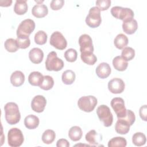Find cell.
I'll return each instance as SVG.
<instances>
[{
  "label": "cell",
  "instance_id": "6da1fadb",
  "mask_svg": "<svg viewBox=\"0 0 147 147\" xmlns=\"http://www.w3.org/2000/svg\"><path fill=\"white\" fill-rule=\"evenodd\" d=\"M5 119L10 125H15L20 121L21 114L18 105L14 102H8L4 106Z\"/></svg>",
  "mask_w": 147,
  "mask_h": 147
},
{
  "label": "cell",
  "instance_id": "7a4b0ae2",
  "mask_svg": "<svg viewBox=\"0 0 147 147\" xmlns=\"http://www.w3.org/2000/svg\"><path fill=\"white\" fill-rule=\"evenodd\" d=\"M63 67V61L57 57V53L55 52L52 51L48 53L45 61V67L48 71H59L61 70Z\"/></svg>",
  "mask_w": 147,
  "mask_h": 147
},
{
  "label": "cell",
  "instance_id": "3957f363",
  "mask_svg": "<svg viewBox=\"0 0 147 147\" xmlns=\"http://www.w3.org/2000/svg\"><path fill=\"white\" fill-rule=\"evenodd\" d=\"M111 14L114 17L117 19L121 20L123 22L133 20L134 16V12L131 9L121 6L113 7L111 9Z\"/></svg>",
  "mask_w": 147,
  "mask_h": 147
},
{
  "label": "cell",
  "instance_id": "277c9868",
  "mask_svg": "<svg viewBox=\"0 0 147 147\" xmlns=\"http://www.w3.org/2000/svg\"><path fill=\"white\" fill-rule=\"evenodd\" d=\"M35 29V22L31 19L23 20L17 30V37H29Z\"/></svg>",
  "mask_w": 147,
  "mask_h": 147
},
{
  "label": "cell",
  "instance_id": "5b68a950",
  "mask_svg": "<svg viewBox=\"0 0 147 147\" xmlns=\"http://www.w3.org/2000/svg\"><path fill=\"white\" fill-rule=\"evenodd\" d=\"M24 138L21 130L17 127L10 129L7 133V141L9 146L18 147L24 142Z\"/></svg>",
  "mask_w": 147,
  "mask_h": 147
},
{
  "label": "cell",
  "instance_id": "8992f818",
  "mask_svg": "<svg viewBox=\"0 0 147 147\" xmlns=\"http://www.w3.org/2000/svg\"><path fill=\"white\" fill-rule=\"evenodd\" d=\"M101 22L102 18L100 9L96 6L91 7L86 18V24L90 28H95L100 25Z\"/></svg>",
  "mask_w": 147,
  "mask_h": 147
},
{
  "label": "cell",
  "instance_id": "52a82bcc",
  "mask_svg": "<svg viewBox=\"0 0 147 147\" xmlns=\"http://www.w3.org/2000/svg\"><path fill=\"white\" fill-rule=\"evenodd\" d=\"M97 103V99L94 96H84L80 98L78 100V106L81 110L90 113L94 110Z\"/></svg>",
  "mask_w": 147,
  "mask_h": 147
},
{
  "label": "cell",
  "instance_id": "ba28073f",
  "mask_svg": "<svg viewBox=\"0 0 147 147\" xmlns=\"http://www.w3.org/2000/svg\"><path fill=\"white\" fill-rule=\"evenodd\" d=\"M96 114L105 126H110L113 122V116L110 108L105 105H100L96 109Z\"/></svg>",
  "mask_w": 147,
  "mask_h": 147
},
{
  "label": "cell",
  "instance_id": "9c48e42d",
  "mask_svg": "<svg viewBox=\"0 0 147 147\" xmlns=\"http://www.w3.org/2000/svg\"><path fill=\"white\" fill-rule=\"evenodd\" d=\"M79 44L81 53H93L94 46L92 40L89 35L87 34L81 35L79 38Z\"/></svg>",
  "mask_w": 147,
  "mask_h": 147
},
{
  "label": "cell",
  "instance_id": "30bf717a",
  "mask_svg": "<svg viewBox=\"0 0 147 147\" xmlns=\"http://www.w3.org/2000/svg\"><path fill=\"white\" fill-rule=\"evenodd\" d=\"M50 44L59 50L64 49L67 45V42L64 36L58 31L53 32L50 37Z\"/></svg>",
  "mask_w": 147,
  "mask_h": 147
},
{
  "label": "cell",
  "instance_id": "8fae6325",
  "mask_svg": "<svg viewBox=\"0 0 147 147\" xmlns=\"http://www.w3.org/2000/svg\"><path fill=\"white\" fill-rule=\"evenodd\" d=\"M111 106L115 111L118 119L124 117L126 114L125 102L122 98L115 97L111 100Z\"/></svg>",
  "mask_w": 147,
  "mask_h": 147
},
{
  "label": "cell",
  "instance_id": "7c38bea8",
  "mask_svg": "<svg viewBox=\"0 0 147 147\" xmlns=\"http://www.w3.org/2000/svg\"><path fill=\"white\" fill-rule=\"evenodd\" d=\"M125 87L124 82L120 78H114L108 83V88L113 94L122 93Z\"/></svg>",
  "mask_w": 147,
  "mask_h": 147
},
{
  "label": "cell",
  "instance_id": "4fadbf2b",
  "mask_svg": "<svg viewBox=\"0 0 147 147\" xmlns=\"http://www.w3.org/2000/svg\"><path fill=\"white\" fill-rule=\"evenodd\" d=\"M47 100L42 95L35 96L31 102V107L32 110L36 113L42 112L45 107Z\"/></svg>",
  "mask_w": 147,
  "mask_h": 147
},
{
  "label": "cell",
  "instance_id": "5bb4252c",
  "mask_svg": "<svg viewBox=\"0 0 147 147\" xmlns=\"http://www.w3.org/2000/svg\"><path fill=\"white\" fill-rule=\"evenodd\" d=\"M96 75L100 79L107 78L111 74V69L110 65L107 63H101L95 70Z\"/></svg>",
  "mask_w": 147,
  "mask_h": 147
},
{
  "label": "cell",
  "instance_id": "9a60e30c",
  "mask_svg": "<svg viewBox=\"0 0 147 147\" xmlns=\"http://www.w3.org/2000/svg\"><path fill=\"white\" fill-rule=\"evenodd\" d=\"M29 58L33 63L39 64L44 58L43 51L38 48H34L29 51Z\"/></svg>",
  "mask_w": 147,
  "mask_h": 147
},
{
  "label": "cell",
  "instance_id": "2e32d148",
  "mask_svg": "<svg viewBox=\"0 0 147 147\" xmlns=\"http://www.w3.org/2000/svg\"><path fill=\"white\" fill-rule=\"evenodd\" d=\"M86 140L92 146H98L99 143L102 140V136L97 133L95 130L89 131L85 136Z\"/></svg>",
  "mask_w": 147,
  "mask_h": 147
},
{
  "label": "cell",
  "instance_id": "e0dca14e",
  "mask_svg": "<svg viewBox=\"0 0 147 147\" xmlns=\"http://www.w3.org/2000/svg\"><path fill=\"white\" fill-rule=\"evenodd\" d=\"M130 126V125L127 121L122 118H118L115 125V130L118 134H126L129 132Z\"/></svg>",
  "mask_w": 147,
  "mask_h": 147
},
{
  "label": "cell",
  "instance_id": "ac0fdd59",
  "mask_svg": "<svg viewBox=\"0 0 147 147\" xmlns=\"http://www.w3.org/2000/svg\"><path fill=\"white\" fill-rule=\"evenodd\" d=\"M25 81V75L20 71H16L12 73L10 76V82L14 87L22 86Z\"/></svg>",
  "mask_w": 147,
  "mask_h": 147
},
{
  "label": "cell",
  "instance_id": "d6986e66",
  "mask_svg": "<svg viewBox=\"0 0 147 147\" xmlns=\"http://www.w3.org/2000/svg\"><path fill=\"white\" fill-rule=\"evenodd\" d=\"M48 9L46 5L37 4L34 5L32 9V14L37 18H43L48 14Z\"/></svg>",
  "mask_w": 147,
  "mask_h": 147
},
{
  "label": "cell",
  "instance_id": "ffe728a7",
  "mask_svg": "<svg viewBox=\"0 0 147 147\" xmlns=\"http://www.w3.org/2000/svg\"><path fill=\"white\" fill-rule=\"evenodd\" d=\"M138 28V23L137 21L133 19L129 21L123 22L122 29L123 32L127 34H132L136 32Z\"/></svg>",
  "mask_w": 147,
  "mask_h": 147
},
{
  "label": "cell",
  "instance_id": "44dd1931",
  "mask_svg": "<svg viewBox=\"0 0 147 147\" xmlns=\"http://www.w3.org/2000/svg\"><path fill=\"white\" fill-rule=\"evenodd\" d=\"M44 80V76L37 71L31 72L28 76L29 83L34 86H40Z\"/></svg>",
  "mask_w": 147,
  "mask_h": 147
},
{
  "label": "cell",
  "instance_id": "7402d4cb",
  "mask_svg": "<svg viewBox=\"0 0 147 147\" xmlns=\"http://www.w3.org/2000/svg\"><path fill=\"white\" fill-rule=\"evenodd\" d=\"M39 118L34 115H29L24 119V125L28 129H34L39 125Z\"/></svg>",
  "mask_w": 147,
  "mask_h": 147
},
{
  "label": "cell",
  "instance_id": "603a6c76",
  "mask_svg": "<svg viewBox=\"0 0 147 147\" xmlns=\"http://www.w3.org/2000/svg\"><path fill=\"white\" fill-rule=\"evenodd\" d=\"M113 65L114 68L119 71H123L126 69L128 63L123 59L121 56H118L115 57L113 60Z\"/></svg>",
  "mask_w": 147,
  "mask_h": 147
},
{
  "label": "cell",
  "instance_id": "cb8c5ba5",
  "mask_svg": "<svg viewBox=\"0 0 147 147\" xmlns=\"http://www.w3.org/2000/svg\"><path fill=\"white\" fill-rule=\"evenodd\" d=\"M83 132L82 129L78 126L71 127L68 131V136L73 141H78L80 140L82 137Z\"/></svg>",
  "mask_w": 147,
  "mask_h": 147
},
{
  "label": "cell",
  "instance_id": "d4e9b609",
  "mask_svg": "<svg viewBox=\"0 0 147 147\" xmlns=\"http://www.w3.org/2000/svg\"><path fill=\"white\" fill-rule=\"evenodd\" d=\"M128 41L129 40L127 36L123 34L120 33L118 34L114 38V44L117 48L119 49H123L126 46H127Z\"/></svg>",
  "mask_w": 147,
  "mask_h": 147
},
{
  "label": "cell",
  "instance_id": "484cf974",
  "mask_svg": "<svg viewBox=\"0 0 147 147\" xmlns=\"http://www.w3.org/2000/svg\"><path fill=\"white\" fill-rule=\"evenodd\" d=\"M28 5L27 1H16L14 7V11L18 15H23L25 14L28 11Z\"/></svg>",
  "mask_w": 147,
  "mask_h": 147
},
{
  "label": "cell",
  "instance_id": "4316f807",
  "mask_svg": "<svg viewBox=\"0 0 147 147\" xmlns=\"http://www.w3.org/2000/svg\"><path fill=\"white\" fill-rule=\"evenodd\" d=\"M75 78H76V75L75 72L71 69H68V70L65 71L63 73L61 79L63 82L65 84L70 85L74 82L75 80Z\"/></svg>",
  "mask_w": 147,
  "mask_h": 147
},
{
  "label": "cell",
  "instance_id": "83f0119b",
  "mask_svg": "<svg viewBox=\"0 0 147 147\" xmlns=\"http://www.w3.org/2000/svg\"><path fill=\"white\" fill-rule=\"evenodd\" d=\"M127 145L126 139L122 137H115L111 138L108 142L109 147H125Z\"/></svg>",
  "mask_w": 147,
  "mask_h": 147
},
{
  "label": "cell",
  "instance_id": "f1b7e54d",
  "mask_svg": "<svg viewBox=\"0 0 147 147\" xmlns=\"http://www.w3.org/2000/svg\"><path fill=\"white\" fill-rule=\"evenodd\" d=\"M146 138L145 135L141 132L134 133L132 137V142L134 145L137 146H141L145 144Z\"/></svg>",
  "mask_w": 147,
  "mask_h": 147
},
{
  "label": "cell",
  "instance_id": "f546056e",
  "mask_svg": "<svg viewBox=\"0 0 147 147\" xmlns=\"http://www.w3.org/2000/svg\"><path fill=\"white\" fill-rule=\"evenodd\" d=\"M56 137L55 131L51 129L46 130L42 135V141L44 144H51L52 143Z\"/></svg>",
  "mask_w": 147,
  "mask_h": 147
},
{
  "label": "cell",
  "instance_id": "4dcf8cb0",
  "mask_svg": "<svg viewBox=\"0 0 147 147\" xmlns=\"http://www.w3.org/2000/svg\"><path fill=\"white\" fill-rule=\"evenodd\" d=\"M4 46L6 51L9 52H16L19 48L16 40L11 38H8L5 41Z\"/></svg>",
  "mask_w": 147,
  "mask_h": 147
},
{
  "label": "cell",
  "instance_id": "1f68e13d",
  "mask_svg": "<svg viewBox=\"0 0 147 147\" xmlns=\"http://www.w3.org/2000/svg\"><path fill=\"white\" fill-rule=\"evenodd\" d=\"M135 56V51L131 47H125L121 53V57L125 61H130Z\"/></svg>",
  "mask_w": 147,
  "mask_h": 147
},
{
  "label": "cell",
  "instance_id": "d6a6232c",
  "mask_svg": "<svg viewBox=\"0 0 147 147\" xmlns=\"http://www.w3.org/2000/svg\"><path fill=\"white\" fill-rule=\"evenodd\" d=\"M80 57L82 60L86 64L92 65L97 61L96 56L93 53H81Z\"/></svg>",
  "mask_w": 147,
  "mask_h": 147
},
{
  "label": "cell",
  "instance_id": "836d02e7",
  "mask_svg": "<svg viewBox=\"0 0 147 147\" xmlns=\"http://www.w3.org/2000/svg\"><path fill=\"white\" fill-rule=\"evenodd\" d=\"M54 85V80L52 76L49 75L44 76V80L42 83L40 84V88L44 90H51Z\"/></svg>",
  "mask_w": 147,
  "mask_h": 147
},
{
  "label": "cell",
  "instance_id": "e575fe53",
  "mask_svg": "<svg viewBox=\"0 0 147 147\" xmlns=\"http://www.w3.org/2000/svg\"><path fill=\"white\" fill-rule=\"evenodd\" d=\"M47 34L43 30L38 31L34 35V41L38 45H44L47 41Z\"/></svg>",
  "mask_w": 147,
  "mask_h": 147
},
{
  "label": "cell",
  "instance_id": "d590c367",
  "mask_svg": "<svg viewBox=\"0 0 147 147\" xmlns=\"http://www.w3.org/2000/svg\"><path fill=\"white\" fill-rule=\"evenodd\" d=\"M65 60L69 62H74L77 59L78 53L73 48H69L67 49L64 55Z\"/></svg>",
  "mask_w": 147,
  "mask_h": 147
},
{
  "label": "cell",
  "instance_id": "8d00e7d4",
  "mask_svg": "<svg viewBox=\"0 0 147 147\" xmlns=\"http://www.w3.org/2000/svg\"><path fill=\"white\" fill-rule=\"evenodd\" d=\"M16 41L19 48L21 49H26L30 44V40L29 37H17Z\"/></svg>",
  "mask_w": 147,
  "mask_h": 147
},
{
  "label": "cell",
  "instance_id": "74e56055",
  "mask_svg": "<svg viewBox=\"0 0 147 147\" xmlns=\"http://www.w3.org/2000/svg\"><path fill=\"white\" fill-rule=\"evenodd\" d=\"M111 5L110 0H98L96 1V6L100 10L104 11L107 10Z\"/></svg>",
  "mask_w": 147,
  "mask_h": 147
},
{
  "label": "cell",
  "instance_id": "f35d334b",
  "mask_svg": "<svg viewBox=\"0 0 147 147\" xmlns=\"http://www.w3.org/2000/svg\"><path fill=\"white\" fill-rule=\"evenodd\" d=\"M122 119L127 121L130 126H131L135 122L136 117L133 111L130 110H126V115L122 118Z\"/></svg>",
  "mask_w": 147,
  "mask_h": 147
},
{
  "label": "cell",
  "instance_id": "ab89813d",
  "mask_svg": "<svg viewBox=\"0 0 147 147\" xmlns=\"http://www.w3.org/2000/svg\"><path fill=\"white\" fill-rule=\"evenodd\" d=\"M64 1L63 0H53L51 2L50 7L53 10H60L64 5Z\"/></svg>",
  "mask_w": 147,
  "mask_h": 147
},
{
  "label": "cell",
  "instance_id": "60d3db41",
  "mask_svg": "<svg viewBox=\"0 0 147 147\" xmlns=\"http://www.w3.org/2000/svg\"><path fill=\"white\" fill-rule=\"evenodd\" d=\"M140 113V116L141 118L144 120V121H146V116H147V108H146V105H145L142 106H141L140 109L139 111Z\"/></svg>",
  "mask_w": 147,
  "mask_h": 147
},
{
  "label": "cell",
  "instance_id": "b9f144b4",
  "mask_svg": "<svg viewBox=\"0 0 147 147\" xmlns=\"http://www.w3.org/2000/svg\"><path fill=\"white\" fill-rule=\"evenodd\" d=\"M56 146L57 147H69V142L66 139L61 138L57 141Z\"/></svg>",
  "mask_w": 147,
  "mask_h": 147
},
{
  "label": "cell",
  "instance_id": "7bdbcfd3",
  "mask_svg": "<svg viewBox=\"0 0 147 147\" xmlns=\"http://www.w3.org/2000/svg\"><path fill=\"white\" fill-rule=\"evenodd\" d=\"M12 3V1H0V5L3 7H7L11 5Z\"/></svg>",
  "mask_w": 147,
  "mask_h": 147
}]
</instances>
